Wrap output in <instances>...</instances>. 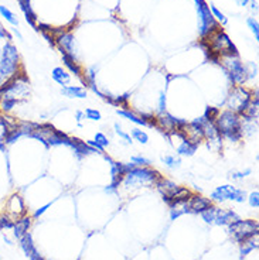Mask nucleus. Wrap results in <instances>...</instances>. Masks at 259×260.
<instances>
[{
  "instance_id": "obj_8",
  "label": "nucleus",
  "mask_w": 259,
  "mask_h": 260,
  "mask_svg": "<svg viewBox=\"0 0 259 260\" xmlns=\"http://www.w3.org/2000/svg\"><path fill=\"white\" fill-rule=\"evenodd\" d=\"M251 101V92L248 89H245L244 86H236L234 91H231L228 99H226V105H228V110H232L236 115H242L246 110L248 105Z\"/></svg>"
},
{
  "instance_id": "obj_47",
  "label": "nucleus",
  "mask_w": 259,
  "mask_h": 260,
  "mask_svg": "<svg viewBox=\"0 0 259 260\" xmlns=\"http://www.w3.org/2000/svg\"><path fill=\"white\" fill-rule=\"evenodd\" d=\"M248 4H251L252 10H255V11L258 10V3H256L255 0H250V3H248Z\"/></svg>"
},
{
  "instance_id": "obj_18",
  "label": "nucleus",
  "mask_w": 259,
  "mask_h": 260,
  "mask_svg": "<svg viewBox=\"0 0 259 260\" xmlns=\"http://www.w3.org/2000/svg\"><path fill=\"white\" fill-rule=\"evenodd\" d=\"M61 93L67 98H71V99L72 98H76V99H85L86 98V89L81 88V86H71V85L62 86Z\"/></svg>"
},
{
  "instance_id": "obj_38",
  "label": "nucleus",
  "mask_w": 259,
  "mask_h": 260,
  "mask_svg": "<svg viewBox=\"0 0 259 260\" xmlns=\"http://www.w3.org/2000/svg\"><path fill=\"white\" fill-rule=\"evenodd\" d=\"M115 132H116V133L119 134V136H120V137H122V139H124V140H125L126 143L132 144V137H130V136H129V134H128V133H125V132H124V130L120 129V126H119V123H115Z\"/></svg>"
},
{
  "instance_id": "obj_43",
  "label": "nucleus",
  "mask_w": 259,
  "mask_h": 260,
  "mask_svg": "<svg viewBox=\"0 0 259 260\" xmlns=\"http://www.w3.org/2000/svg\"><path fill=\"white\" fill-rule=\"evenodd\" d=\"M86 144H88V146H91L92 149H95V150L100 151V153H104V150H105V147H102V146H100V144H98V143L95 142V140H88V142H86Z\"/></svg>"
},
{
  "instance_id": "obj_25",
  "label": "nucleus",
  "mask_w": 259,
  "mask_h": 260,
  "mask_svg": "<svg viewBox=\"0 0 259 260\" xmlns=\"http://www.w3.org/2000/svg\"><path fill=\"white\" fill-rule=\"evenodd\" d=\"M118 115H120V116H124V118L129 119L130 122H134L136 125H140V126H146V123H144V120H143L140 116H136L134 112H130V110H118Z\"/></svg>"
},
{
  "instance_id": "obj_9",
  "label": "nucleus",
  "mask_w": 259,
  "mask_h": 260,
  "mask_svg": "<svg viewBox=\"0 0 259 260\" xmlns=\"http://www.w3.org/2000/svg\"><path fill=\"white\" fill-rule=\"evenodd\" d=\"M4 211H6L4 215H8L12 221H17L18 218L24 217L26 205L23 198H22L20 195H17V194L12 195V197L8 198V204H6V210Z\"/></svg>"
},
{
  "instance_id": "obj_42",
  "label": "nucleus",
  "mask_w": 259,
  "mask_h": 260,
  "mask_svg": "<svg viewBox=\"0 0 259 260\" xmlns=\"http://www.w3.org/2000/svg\"><path fill=\"white\" fill-rule=\"evenodd\" d=\"M159 109L160 112H166V95H164V92H160Z\"/></svg>"
},
{
  "instance_id": "obj_19",
  "label": "nucleus",
  "mask_w": 259,
  "mask_h": 260,
  "mask_svg": "<svg viewBox=\"0 0 259 260\" xmlns=\"http://www.w3.org/2000/svg\"><path fill=\"white\" fill-rule=\"evenodd\" d=\"M61 57H62V61H64V65H66L74 75L81 78V75H82V69L80 67V64L76 62V58L71 57L70 54L64 52V51H61Z\"/></svg>"
},
{
  "instance_id": "obj_12",
  "label": "nucleus",
  "mask_w": 259,
  "mask_h": 260,
  "mask_svg": "<svg viewBox=\"0 0 259 260\" xmlns=\"http://www.w3.org/2000/svg\"><path fill=\"white\" fill-rule=\"evenodd\" d=\"M235 193V187L232 185H221V187H217L212 193H211V201H218V202H224L226 200L232 201Z\"/></svg>"
},
{
  "instance_id": "obj_33",
  "label": "nucleus",
  "mask_w": 259,
  "mask_h": 260,
  "mask_svg": "<svg viewBox=\"0 0 259 260\" xmlns=\"http://www.w3.org/2000/svg\"><path fill=\"white\" fill-rule=\"evenodd\" d=\"M246 200L250 202V205H251L252 208H259V193L258 190H255V191H252L250 194V197H246Z\"/></svg>"
},
{
  "instance_id": "obj_7",
  "label": "nucleus",
  "mask_w": 259,
  "mask_h": 260,
  "mask_svg": "<svg viewBox=\"0 0 259 260\" xmlns=\"http://www.w3.org/2000/svg\"><path fill=\"white\" fill-rule=\"evenodd\" d=\"M197 1V11H198V18H200V25H198V31L200 37L204 38L211 33H214L216 30L220 28V24L216 21L214 16L210 11V6L204 0H196Z\"/></svg>"
},
{
  "instance_id": "obj_10",
  "label": "nucleus",
  "mask_w": 259,
  "mask_h": 260,
  "mask_svg": "<svg viewBox=\"0 0 259 260\" xmlns=\"http://www.w3.org/2000/svg\"><path fill=\"white\" fill-rule=\"evenodd\" d=\"M211 205H212V201L210 198H206L202 195H197V194H192L188 200L190 214H201L206 210H208Z\"/></svg>"
},
{
  "instance_id": "obj_1",
  "label": "nucleus",
  "mask_w": 259,
  "mask_h": 260,
  "mask_svg": "<svg viewBox=\"0 0 259 260\" xmlns=\"http://www.w3.org/2000/svg\"><path fill=\"white\" fill-rule=\"evenodd\" d=\"M163 177L159 171L149 167H134L128 171L120 184L126 188H146V187H156Z\"/></svg>"
},
{
  "instance_id": "obj_31",
  "label": "nucleus",
  "mask_w": 259,
  "mask_h": 260,
  "mask_svg": "<svg viewBox=\"0 0 259 260\" xmlns=\"http://www.w3.org/2000/svg\"><path fill=\"white\" fill-rule=\"evenodd\" d=\"M85 116L86 119H90V120H94V122H98L102 119V115H100V110L96 109H91V108H88V109H85Z\"/></svg>"
},
{
  "instance_id": "obj_39",
  "label": "nucleus",
  "mask_w": 259,
  "mask_h": 260,
  "mask_svg": "<svg viewBox=\"0 0 259 260\" xmlns=\"http://www.w3.org/2000/svg\"><path fill=\"white\" fill-rule=\"evenodd\" d=\"M130 160L134 161V164H139V166H142V167H148V166L150 164V160L144 159V157H139V156H134Z\"/></svg>"
},
{
  "instance_id": "obj_34",
  "label": "nucleus",
  "mask_w": 259,
  "mask_h": 260,
  "mask_svg": "<svg viewBox=\"0 0 259 260\" xmlns=\"http://www.w3.org/2000/svg\"><path fill=\"white\" fill-rule=\"evenodd\" d=\"M162 161H163L164 164H168V167H172V168L180 167V160L176 159V157H173V156H166V157H163V159H162Z\"/></svg>"
},
{
  "instance_id": "obj_46",
  "label": "nucleus",
  "mask_w": 259,
  "mask_h": 260,
  "mask_svg": "<svg viewBox=\"0 0 259 260\" xmlns=\"http://www.w3.org/2000/svg\"><path fill=\"white\" fill-rule=\"evenodd\" d=\"M82 118H84V113H82L81 110H78V112H76V122H78L80 126H81V120H82Z\"/></svg>"
},
{
  "instance_id": "obj_29",
  "label": "nucleus",
  "mask_w": 259,
  "mask_h": 260,
  "mask_svg": "<svg viewBox=\"0 0 259 260\" xmlns=\"http://www.w3.org/2000/svg\"><path fill=\"white\" fill-rule=\"evenodd\" d=\"M132 136H134V139H136L139 143H142V144H146V143L149 142V136L146 132H143L140 129H134L132 130Z\"/></svg>"
},
{
  "instance_id": "obj_27",
  "label": "nucleus",
  "mask_w": 259,
  "mask_h": 260,
  "mask_svg": "<svg viewBox=\"0 0 259 260\" xmlns=\"http://www.w3.org/2000/svg\"><path fill=\"white\" fill-rule=\"evenodd\" d=\"M218 115H220V109L218 108H212V106H207V109L204 112V116L202 118L207 119L208 122H216L218 118Z\"/></svg>"
},
{
  "instance_id": "obj_15",
  "label": "nucleus",
  "mask_w": 259,
  "mask_h": 260,
  "mask_svg": "<svg viewBox=\"0 0 259 260\" xmlns=\"http://www.w3.org/2000/svg\"><path fill=\"white\" fill-rule=\"evenodd\" d=\"M71 147L76 153V157L78 159H81L84 156H88L91 153H95V149H92L91 146H88L86 143L80 140V139H76V137H71Z\"/></svg>"
},
{
  "instance_id": "obj_45",
  "label": "nucleus",
  "mask_w": 259,
  "mask_h": 260,
  "mask_svg": "<svg viewBox=\"0 0 259 260\" xmlns=\"http://www.w3.org/2000/svg\"><path fill=\"white\" fill-rule=\"evenodd\" d=\"M235 3H236L238 6H241V7H245V6H248L250 0H235Z\"/></svg>"
},
{
  "instance_id": "obj_20",
  "label": "nucleus",
  "mask_w": 259,
  "mask_h": 260,
  "mask_svg": "<svg viewBox=\"0 0 259 260\" xmlns=\"http://www.w3.org/2000/svg\"><path fill=\"white\" fill-rule=\"evenodd\" d=\"M190 200V198H188ZM188 200L187 201L176 202L174 205L170 207V218L174 221L178 217H182L184 214H190V208H188Z\"/></svg>"
},
{
  "instance_id": "obj_11",
  "label": "nucleus",
  "mask_w": 259,
  "mask_h": 260,
  "mask_svg": "<svg viewBox=\"0 0 259 260\" xmlns=\"http://www.w3.org/2000/svg\"><path fill=\"white\" fill-rule=\"evenodd\" d=\"M238 219H240V217L232 210H220V208H217L212 224H216L218 227H224V225L228 227L230 224H232V222L238 221Z\"/></svg>"
},
{
  "instance_id": "obj_37",
  "label": "nucleus",
  "mask_w": 259,
  "mask_h": 260,
  "mask_svg": "<svg viewBox=\"0 0 259 260\" xmlns=\"http://www.w3.org/2000/svg\"><path fill=\"white\" fill-rule=\"evenodd\" d=\"M95 142L98 143V144H100L102 147H108L109 146V140L108 137L105 136L104 133H96L95 134V139H94Z\"/></svg>"
},
{
  "instance_id": "obj_30",
  "label": "nucleus",
  "mask_w": 259,
  "mask_h": 260,
  "mask_svg": "<svg viewBox=\"0 0 259 260\" xmlns=\"http://www.w3.org/2000/svg\"><path fill=\"white\" fill-rule=\"evenodd\" d=\"M18 102L14 101V99H0V109L3 112H10L16 106Z\"/></svg>"
},
{
  "instance_id": "obj_49",
  "label": "nucleus",
  "mask_w": 259,
  "mask_h": 260,
  "mask_svg": "<svg viewBox=\"0 0 259 260\" xmlns=\"http://www.w3.org/2000/svg\"><path fill=\"white\" fill-rule=\"evenodd\" d=\"M3 239H4V242H6V244H8V245H13V242H12V241H10V239H8V238L6 235L3 236Z\"/></svg>"
},
{
  "instance_id": "obj_41",
  "label": "nucleus",
  "mask_w": 259,
  "mask_h": 260,
  "mask_svg": "<svg viewBox=\"0 0 259 260\" xmlns=\"http://www.w3.org/2000/svg\"><path fill=\"white\" fill-rule=\"evenodd\" d=\"M50 207H51V202H48V204H46L44 207H42V208H38V210H37V211H36V212H34L33 218H40V217H42V214H44L46 211L48 210Z\"/></svg>"
},
{
  "instance_id": "obj_35",
  "label": "nucleus",
  "mask_w": 259,
  "mask_h": 260,
  "mask_svg": "<svg viewBox=\"0 0 259 260\" xmlns=\"http://www.w3.org/2000/svg\"><path fill=\"white\" fill-rule=\"evenodd\" d=\"M13 225H14V221H12L8 215H2L0 229H13Z\"/></svg>"
},
{
  "instance_id": "obj_50",
  "label": "nucleus",
  "mask_w": 259,
  "mask_h": 260,
  "mask_svg": "<svg viewBox=\"0 0 259 260\" xmlns=\"http://www.w3.org/2000/svg\"><path fill=\"white\" fill-rule=\"evenodd\" d=\"M4 146H6V144H4V143H3V142H0V151H2V150H4Z\"/></svg>"
},
{
  "instance_id": "obj_22",
  "label": "nucleus",
  "mask_w": 259,
  "mask_h": 260,
  "mask_svg": "<svg viewBox=\"0 0 259 260\" xmlns=\"http://www.w3.org/2000/svg\"><path fill=\"white\" fill-rule=\"evenodd\" d=\"M51 76H52V79H54L57 84L61 85V86H67V85L70 84V81H71V75L61 67L54 68L52 72H51Z\"/></svg>"
},
{
  "instance_id": "obj_6",
  "label": "nucleus",
  "mask_w": 259,
  "mask_h": 260,
  "mask_svg": "<svg viewBox=\"0 0 259 260\" xmlns=\"http://www.w3.org/2000/svg\"><path fill=\"white\" fill-rule=\"evenodd\" d=\"M258 222L252 221V219H245V221L238 219V221H235V222L228 225V234L238 244H241V242H244L245 239H248L251 236L258 235Z\"/></svg>"
},
{
  "instance_id": "obj_13",
  "label": "nucleus",
  "mask_w": 259,
  "mask_h": 260,
  "mask_svg": "<svg viewBox=\"0 0 259 260\" xmlns=\"http://www.w3.org/2000/svg\"><path fill=\"white\" fill-rule=\"evenodd\" d=\"M156 187H158L159 193L163 195L164 202H168L178 191V188H180V185H177L173 181H170V180H164V178L159 180V183L156 184Z\"/></svg>"
},
{
  "instance_id": "obj_14",
  "label": "nucleus",
  "mask_w": 259,
  "mask_h": 260,
  "mask_svg": "<svg viewBox=\"0 0 259 260\" xmlns=\"http://www.w3.org/2000/svg\"><path fill=\"white\" fill-rule=\"evenodd\" d=\"M32 228V217L28 215H24L22 218H18L17 221H14V225H13V236L16 239H20L22 236H24L28 229Z\"/></svg>"
},
{
  "instance_id": "obj_44",
  "label": "nucleus",
  "mask_w": 259,
  "mask_h": 260,
  "mask_svg": "<svg viewBox=\"0 0 259 260\" xmlns=\"http://www.w3.org/2000/svg\"><path fill=\"white\" fill-rule=\"evenodd\" d=\"M0 38H8V40H10V35H8V30L2 24H0Z\"/></svg>"
},
{
  "instance_id": "obj_4",
  "label": "nucleus",
  "mask_w": 259,
  "mask_h": 260,
  "mask_svg": "<svg viewBox=\"0 0 259 260\" xmlns=\"http://www.w3.org/2000/svg\"><path fill=\"white\" fill-rule=\"evenodd\" d=\"M220 64L228 72L232 84L241 85L250 78L248 67H245L241 62L240 55H222L220 57Z\"/></svg>"
},
{
  "instance_id": "obj_16",
  "label": "nucleus",
  "mask_w": 259,
  "mask_h": 260,
  "mask_svg": "<svg viewBox=\"0 0 259 260\" xmlns=\"http://www.w3.org/2000/svg\"><path fill=\"white\" fill-rule=\"evenodd\" d=\"M18 245H20L22 251L24 252V255L27 258H30V256H33V255H36V253L38 252L37 248L34 246L33 238H32V234H30V232H27L24 236H22V238L18 239Z\"/></svg>"
},
{
  "instance_id": "obj_40",
  "label": "nucleus",
  "mask_w": 259,
  "mask_h": 260,
  "mask_svg": "<svg viewBox=\"0 0 259 260\" xmlns=\"http://www.w3.org/2000/svg\"><path fill=\"white\" fill-rule=\"evenodd\" d=\"M248 174H251V170L248 168V170H245L244 173H230V178H234V180H241V178H244V177H246Z\"/></svg>"
},
{
  "instance_id": "obj_32",
  "label": "nucleus",
  "mask_w": 259,
  "mask_h": 260,
  "mask_svg": "<svg viewBox=\"0 0 259 260\" xmlns=\"http://www.w3.org/2000/svg\"><path fill=\"white\" fill-rule=\"evenodd\" d=\"M210 11H211V14L214 16V18H217L220 23L226 24V17L224 16V14H222V13H221V11H220V10L214 6V4H211V6H210Z\"/></svg>"
},
{
  "instance_id": "obj_17",
  "label": "nucleus",
  "mask_w": 259,
  "mask_h": 260,
  "mask_svg": "<svg viewBox=\"0 0 259 260\" xmlns=\"http://www.w3.org/2000/svg\"><path fill=\"white\" fill-rule=\"evenodd\" d=\"M18 1V4H20V8H22V11L24 13L26 16V21L28 23V24H32L37 30V24H36V21H37V16H36V13L33 11V8L30 6V0H17Z\"/></svg>"
},
{
  "instance_id": "obj_5",
  "label": "nucleus",
  "mask_w": 259,
  "mask_h": 260,
  "mask_svg": "<svg viewBox=\"0 0 259 260\" xmlns=\"http://www.w3.org/2000/svg\"><path fill=\"white\" fill-rule=\"evenodd\" d=\"M30 137L38 139L44 144H68L71 146V137H68L67 134L57 130L54 126H51L48 123L44 125H37L34 127V130L30 133Z\"/></svg>"
},
{
  "instance_id": "obj_21",
  "label": "nucleus",
  "mask_w": 259,
  "mask_h": 260,
  "mask_svg": "<svg viewBox=\"0 0 259 260\" xmlns=\"http://www.w3.org/2000/svg\"><path fill=\"white\" fill-rule=\"evenodd\" d=\"M259 235V234H258ZM258 235H254L251 238H248V239H245L244 242H241V248H240V253H241V256H246V255H250L252 251H255V249H258L259 245H258Z\"/></svg>"
},
{
  "instance_id": "obj_28",
  "label": "nucleus",
  "mask_w": 259,
  "mask_h": 260,
  "mask_svg": "<svg viewBox=\"0 0 259 260\" xmlns=\"http://www.w3.org/2000/svg\"><path fill=\"white\" fill-rule=\"evenodd\" d=\"M246 24L251 28V31L255 35V40H259V23L255 17H248L246 18Z\"/></svg>"
},
{
  "instance_id": "obj_2",
  "label": "nucleus",
  "mask_w": 259,
  "mask_h": 260,
  "mask_svg": "<svg viewBox=\"0 0 259 260\" xmlns=\"http://www.w3.org/2000/svg\"><path fill=\"white\" fill-rule=\"evenodd\" d=\"M217 127L218 133L221 134V137H226L231 142H238L242 137V122L240 115H236L232 110H224L222 113L220 112L217 120L214 122Z\"/></svg>"
},
{
  "instance_id": "obj_36",
  "label": "nucleus",
  "mask_w": 259,
  "mask_h": 260,
  "mask_svg": "<svg viewBox=\"0 0 259 260\" xmlns=\"http://www.w3.org/2000/svg\"><path fill=\"white\" fill-rule=\"evenodd\" d=\"M140 118L144 120V123H146V126H150V127H156V116H153L152 113H142V116Z\"/></svg>"
},
{
  "instance_id": "obj_24",
  "label": "nucleus",
  "mask_w": 259,
  "mask_h": 260,
  "mask_svg": "<svg viewBox=\"0 0 259 260\" xmlns=\"http://www.w3.org/2000/svg\"><path fill=\"white\" fill-rule=\"evenodd\" d=\"M0 16L3 17L8 24H12L13 27H17V25H18V18L16 17V14H14L10 8L3 6V4H0Z\"/></svg>"
},
{
  "instance_id": "obj_48",
  "label": "nucleus",
  "mask_w": 259,
  "mask_h": 260,
  "mask_svg": "<svg viewBox=\"0 0 259 260\" xmlns=\"http://www.w3.org/2000/svg\"><path fill=\"white\" fill-rule=\"evenodd\" d=\"M13 33L16 34L17 37H18V40H23V35H22V34H20V31H18V30H17V28H13Z\"/></svg>"
},
{
  "instance_id": "obj_26",
  "label": "nucleus",
  "mask_w": 259,
  "mask_h": 260,
  "mask_svg": "<svg viewBox=\"0 0 259 260\" xmlns=\"http://www.w3.org/2000/svg\"><path fill=\"white\" fill-rule=\"evenodd\" d=\"M216 210H217V207L211 205L208 210H206L204 212H201V218H202V221H204L206 224H212V222H214Z\"/></svg>"
},
{
  "instance_id": "obj_23",
  "label": "nucleus",
  "mask_w": 259,
  "mask_h": 260,
  "mask_svg": "<svg viewBox=\"0 0 259 260\" xmlns=\"http://www.w3.org/2000/svg\"><path fill=\"white\" fill-rule=\"evenodd\" d=\"M196 150H197V146H196V144H192V143L188 142V140H183L182 144L177 147V154L190 157V156H192V154L196 153Z\"/></svg>"
},
{
  "instance_id": "obj_3",
  "label": "nucleus",
  "mask_w": 259,
  "mask_h": 260,
  "mask_svg": "<svg viewBox=\"0 0 259 260\" xmlns=\"http://www.w3.org/2000/svg\"><path fill=\"white\" fill-rule=\"evenodd\" d=\"M18 67H20V54L12 42H8L3 48L0 58V76L4 79V82L13 75H16L18 72Z\"/></svg>"
}]
</instances>
